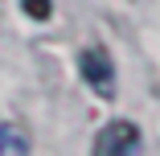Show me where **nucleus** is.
I'll return each mask as SVG.
<instances>
[{
  "mask_svg": "<svg viewBox=\"0 0 160 156\" xmlns=\"http://www.w3.org/2000/svg\"><path fill=\"white\" fill-rule=\"evenodd\" d=\"M78 70H82V78H86L90 90H99V99H111V95H115V66H111V53H107L103 45L82 49Z\"/></svg>",
  "mask_w": 160,
  "mask_h": 156,
  "instance_id": "nucleus-1",
  "label": "nucleus"
},
{
  "mask_svg": "<svg viewBox=\"0 0 160 156\" xmlns=\"http://www.w3.org/2000/svg\"><path fill=\"white\" fill-rule=\"evenodd\" d=\"M140 148V128L132 119H111L107 128L94 136V152L99 156H132Z\"/></svg>",
  "mask_w": 160,
  "mask_h": 156,
  "instance_id": "nucleus-2",
  "label": "nucleus"
},
{
  "mask_svg": "<svg viewBox=\"0 0 160 156\" xmlns=\"http://www.w3.org/2000/svg\"><path fill=\"white\" fill-rule=\"evenodd\" d=\"M25 152H29V140L17 128L4 123V128H0V156H25Z\"/></svg>",
  "mask_w": 160,
  "mask_h": 156,
  "instance_id": "nucleus-3",
  "label": "nucleus"
},
{
  "mask_svg": "<svg viewBox=\"0 0 160 156\" xmlns=\"http://www.w3.org/2000/svg\"><path fill=\"white\" fill-rule=\"evenodd\" d=\"M25 13L33 21H49L53 17V4H49V0H25Z\"/></svg>",
  "mask_w": 160,
  "mask_h": 156,
  "instance_id": "nucleus-4",
  "label": "nucleus"
}]
</instances>
